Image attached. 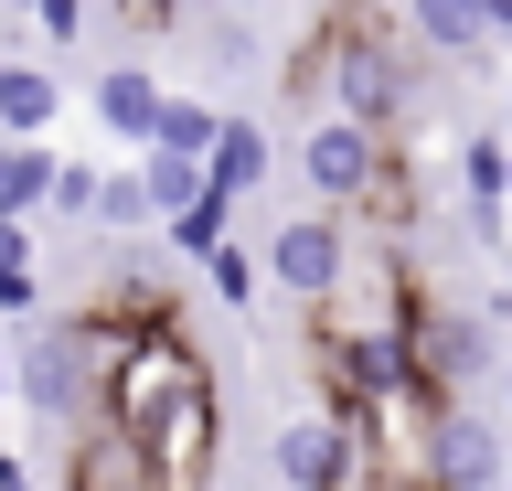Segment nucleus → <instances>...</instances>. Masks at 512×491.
I'll use <instances>...</instances> for the list:
<instances>
[{"label": "nucleus", "mask_w": 512, "mask_h": 491, "mask_svg": "<svg viewBox=\"0 0 512 491\" xmlns=\"http://www.w3.org/2000/svg\"><path fill=\"white\" fill-rule=\"evenodd\" d=\"M459 193H470V214H502V193H512V139H459Z\"/></svg>", "instance_id": "obj_17"}, {"label": "nucleus", "mask_w": 512, "mask_h": 491, "mask_svg": "<svg viewBox=\"0 0 512 491\" xmlns=\"http://www.w3.org/2000/svg\"><path fill=\"white\" fill-rule=\"evenodd\" d=\"M203 11H235V22H256V11H267V0H203Z\"/></svg>", "instance_id": "obj_29"}, {"label": "nucleus", "mask_w": 512, "mask_h": 491, "mask_svg": "<svg viewBox=\"0 0 512 491\" xmlns=\"http://www.w3.org/2000/svg\"><path fill=\"white\" fill-rule=\"evenodd\" d=\"M128 22H182V11H203V0H118Z\"/></svg>", "instance_id": "obj_27"}, {"label": "nucleus", "mask_w": 512, "mask_h": 491, "mask_svg": "<svg viewBox=\"0 0 512 491\" xmlns=\"http://www.w3.org/2000/svg\"><path fill=\"white\" fill-rule=\"evenodd\" d=\"M54 118H64L54 65H0V139H54Z\"/></svg>", "instance_id": "obj_14"}, {"label": "nucleus", "mask_w": 512, "mask_h": 491, "mask_svg": "<svg viewBox=\"0 0 512 491\" xmlns=\"http://www.w3.org/2000/svg\"><path fill=\"white\" fill-rule=\"evenodd\" d=\"M214 129H224V107H203V97H160V129H150V150L214 161Z\"/></svg>", "instance_id": "obj_18"}, {"label": "nucleus", "mask_w": 512, "mask_h": 491, "mask_svg": "<svg viewBox=\"0 0 512 491\" xmlns=\"http://www.w3.org/2000/svg\"><path fill=\"white\" fill-rule=\"evenodd\" d=\"M342 267H352V225H342V214H320V203L256 235V289L299 299V310H320V299L342 289Z\"/></svg>", "instance_id": "obj_5"}, {"label": "nucleus", "mask_w": 512, "mask_h": 491, "mask_svg": "<svg viewBox=\"0 0 512 491\" xmlns=\"http://www.w3.org/2000/svg\"><path fill=\"white\" fill-rule=\"evenodd\" d=\"M32 22H43V43H75L86 33V0H32Z\"/></svg>", "instance_id": "obj_26"}, {"label": "nucleus", "mask_w": 512, "mask_h": 491, "mask_svg": "<svg viewBox=\"0 0 512 491\" xmlns=\"http://www.w3.org/2000/svg\"><path fill=\"white\" fill-rule=\"evenodd\" d=\"M342 491H363V470H352V481H342Z\"/></svg>", "instance_id": "obj_32"}, {"label": "nucleus", "mask_w": 512, "mask_h": 491, "mask_svg": "<svg viewBox=\"0 0 512 491\" xmlns=\"http://www.w3.org/2000/svg\"><path fill=\"white\" fill-rule=\"evenodd\" d=\"M182 33L214 54V75H256V22H235V11H182Z\"/></svg>", "instance_id": "obj_19"}, {"label": "nucleus", "mask_w": 512, "mask_h": 491, "mask_svg": "<svg viewBox=\"0 0 512 491\" xmlns=\"http://www.w3.org/2000/svg\"><path fill=\"white\" fill-rule=\"evenodd\" d=\"M96 235H150L160 214H150V193H139V171H96V214H86Z\"/></svg>", "instance_id": "obj_20"}, {"label": "nucleus", "mask_w": 512, "mask_h": 491, "mask_svg": "<svg viewBox=\"0 0 512 491\" xmlns=\"http://www.w3.org/2000/svg\"><path fill=\"white\" fill-rule=\"evenodd\" d=\"M502 491H512V459H502Z\"/></svg>", "instance_id": "obj_33"}, {"label": "nucleus", "mask_w": 512, "mask_h": 491, "mask_svg": "<svg viewBox=\"0 0 512 491\" xmlns=\"http://www.w3.org/2000/svg\"><path fill=\"white\" fill-rule=\"evenodd\" d=\"M288 97H331V54H320V33L288 54Z\"/></svg>", "instance_id": "obj_25"}, {"label": "nucleus", "mask_w": 512, "mask_h": 491, "mask_svg": "<svg viewBox=\"0 0 512 491\" xmlns=\"http://www.w3.org/2000/svg\"><path fill=\"white\" fill-rule=\"evenodd\" d=\"M214 449H224V406H214V385H203L139 438V470H150V491H203L214 481Z\"/></svg>", "instance_id": "obj_7"}, {"label": "nucleus", "mask_w": 512, "mask_h": 491, "mask_svg": "<svg viewBox=\"0 0 512 491\" xmlns=\"http://www.w3.org/2000/svg\"><path fill=\"white\" fill-rule=\"evenodd\" d=\"M502 427L480 417V406H438L427 427V491H502Z\"/></svg>", "instance_id": "obj_8"}, {"label": "nucleus", "mask_w": 512, "mask_h": 491, "mask_svg": "<svg viewBox=\"0 0 512 491\" xmlns=\"http://www.w3.org/2000/svg\"><path fill=\"white\" fill-rule=\"evenodd\" d=\"M256 182H267V129H256V118H224V129H214V161H203V193L246 203Z\"/></svg>", "instance_id": "obj_15"}, {"label": "nucleus", "mask_w": 512, "mask_h": 491, "mask_svg": "<svg viewBox=\"0 0 512 491\" xmlns=\"http://www.w3.org/2000/svg\"><path fill=\"white\" fill-rule=\"evenodd\" d=\"M480 363H491V321H480V310H427V299H416V321H406V374H416V395L459 406V395L480 385Z\"/></svg>", "instance_id": "obj_6"}, {"label": "nucleus", "mask_w": 512, "mask_h": 491, "mask_svg": "<svg viewBox=\"0 0 512 491\" xmlns=\"http://www.w3.org/2000/svg\"><path fill=\"white\" fill-rule=\"evenodd\" d=\"M96 374H107V363L86 353V331H75V321H32L22 342H11V395H22L32 417H54V427H86Z\"/></svg>", "instance_id": "obj_4"}, {"label": "nucleus", "mask_w": 512, "mask_h": 491, "mask_svg": "<svg viewBox=\"0 0 512 491\" xmlns=\"http://www.w3.org/2000/svg\"><path fill=\"white\" fill-rule=\"evenodd\" d=\"M54 171H64V150H43V139H0V225H32V214L54 203Z\"/></svg>", "instance_id": "obj_12"}, {"label": "nucleus", "mask_w": 512, "mask_h": 491, "mask_svg": "<svg viewBox=\"0 0 512 491\" xmlns=\"http://www.w3.org/2000/svg\"><path fill=\"white\" fill-rule=\"evenodd\" d=\"M0 321H32V225H0Z\"/></svg>", "instance_id": "obj_22"}, {"label": "nucleus", "mask_w": 512, "mask_h": 491, "mask_svg": "<svg viewBox=\"0 0 512 491\" xmlns=\"http://www.w3.org/2000/svg\"><path fill=\"white\" fill-rule=\"evenodd\" d=\"M406 43L438 65H491V0H406Z\"/></svg>", "instance_id": "obj_10"}, {"label": "nucleus", "mask_w": 512, "mask_h": 491, "mask_svg": "<svg viewBox=\"0 0 512 491\" xmlns=\"http://www.w3.org/2000/svg\"><path fill=\"white\" fill-rule=\"evenodd\" d=\"M96 129L118 139V150H150V129H160V75L150 65H107V75H96Z\"/></svg>", "instance_id": "obj_11"}, {"label": "nucleus", "mask_w": 512, "mask_h": 491, "mask_svg": "<svg viewBox=\"0 0 512 491\" xmlns=\"http://www.w3.org/2000/svg\"><path fill=\"white\" fill-rule=\"evenodd\" d=\"M203 289H214L224 310H246V299H256V257H246V246H224V257H203Z\"/></svg>", "instance_id": "obj_23"}, {"label": "nucleus", "mask_w": 512, "mask_h": 491, "mask_svg": "<svg viewBox=\"0 0 512 491\" xmlns=\"http://www.w3.org/2000/svg\"><path fill=\"white\" fill-rule=\"evenodd\" d=\"M0 491H32V470H22V459H11V449H0Z\"/></svg>", "instance_id": "obj_28"}, {"label": "nucleus", "mask_w": 512, "mask_h": 491, "mask_svg": "<svg viewBox=\"0 0 512 491\" xmlns=\"http://www.w3.org/2000/svg\"><path fill=\"white\" fill-rule=\"evenodd\" d=\"M0 406H11V342H0Z\"/></svg>", "instance_id": "obj_30"}, {"label": "nucleus", "mask_w": 512, "mask_h": 491, "mask_svg": "<svg viewBox=\"0 0 512 491\" xmlns=\"http://www.w3.org/2000/svg\"><path fill=\"white\" fill-rule=\"evenodd\" d=\"M416 267L395 257V246H374V235H352V267H342V289L310 310V331H342V342H406L416 321Z\"/></svg>", "instance_id": "obj_3"}, {"label": "nucleus", "mask_w": 512, "mask_h": 491, "mask_svg": "<svg viewBox=\"0 0 512 491\" xmlns=\"http://www.w3.org/2000/svg\"><path fill=\"white\" fill-rule=\"evenodd\" d=\"M160 235H171V246H182L192 267H203V257H224V246H235V203H224V193H203L192 214H171Z\"/></svg>", "instance_id": "obj_21"}, {"label": "nucleus", "mask_w": 512, "mask_h": 491, "mask_svg": "<svg viewBox=\"0 0 512 491\" xmlns=\"http://www.w3.org/2000/svg\"><path fill=\"white\" fill-rule=\"evenodd\" d=\"M11 11H32V0H11Z\"/></svg>", "instance_id": "obj_34"}, {"label": "nucleus", "mask_w": 512, "mask_h": 491, "mask_svg": "<svg viewBox=\"0 0 512 491\" xmlns=\"http://www.w3.org/2000/svg\"><path fill=\"white\" fill-rule=\"evenodd\" d=\"M128 171H139V193H150V214H160V225L203 203V161H182V150H128Z\"/></svg>", "instance_id": "obj_16"}, {"label": "nucleus", "mask_w": 512, "mask_h": 491, "mask_svg": "<svg viewBox=\"0 0 512 491\" xmlns=\"http://www.w3.org/2000/svg\"><path fill=\"white\" fill-rule=\"evenodd\" d=\"M502 406H512V363H502Z\"/></svg>", "instance_id": "obj_31"}, {"label": "nucleus", "mask_w": 512, "mask_h": 491, "mask_svg": "<svg viewBox=\"0 0 512 491\" xmlns=\"http://www.w3.org/2000/svg\"><path fill=\"white\" fill-rule=\"evenodd\" d=\"M278 481L288 491H342L352 470H363V449H352V427L342 417H299V427H278Z\"/></svg>", "instance_id": "obj_9"}, {"label": "nucleus", "mask_w": 512, "mask_h": 491, "mask_svg": "<svg viewBox=\"0 0 512 491\" xmlns=\"http://www.w3.org/2000/svg\"><path fill=\"white\" fill-rule=\"evenodd\" d=\"M43 214L86 225V214H96V161H64V171H54V203H43Z\"/></svg>", "instance_id": "obj_24"}, {"label": "nucleus", "mask_w": 512, "mask_h": 491, "mask_svg": "<svg viewBox=\"0 0 512 491\" xmlns=\"http://www.w3.org/2000/svg\"><path fill=\"white\" fill-rule=\"evenodd\" d=\"M320 54H331V118H352V129L395 139L416 118V43L384 33L374 11H331L320 22Z\"/></svg>", "instance_id": "obj_1"}, {"label": "nucleus", "mask_w": 512, "mask_h": 491, "mask_svg": "<svg viewBox=\"0 0 512 491\" xmlns=\"http://www.w3.org/2000/svg\"><path fill=\"white\" fill-rule=\"evenodd\" d=\"M64 491H150L139 449H128L118 427H75V459H64Z\"/></svg>", "instance_id": "obj_13"}, {"label": "nucleus", "mask_w": 512, "mask_h": 491, "mask_svg": "<svg viewBox=\"0 0 512 491\" xmlns=\"http://www.w3.org/2000/svg\"><path fill=\"white\" fill-rule=\"evenodd\" d=\"M203 385H214V374L192 353V331L182 321H139L118 353H107V374H96V427H118L128 449H139V438H150L182 395H203Z\"/></svg>", "instance_id": "obj_2"}]
</instances>
